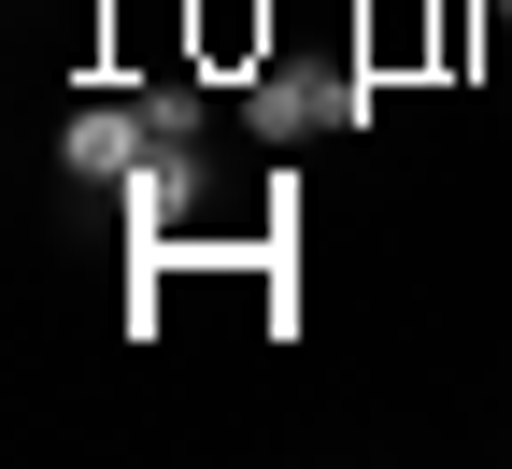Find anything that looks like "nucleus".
Returning a JSON list of instances; mask_svg holds the SVG:
<instances>
[{"label":"nucleus","mask_w":512,"mask_h":469,"mask_svg":"<svg viewBox=\"0 0 512 469\" xmlns=\"http://www.w3.org/2000/svg\"><path fill=\"white\" fill-rule=\"evenodd\" d=\"M185 214H200V157H185V128H157L128 171V228H185Z\"/></svg>","instance_id":"1"},{"label":"nucleus","mask_w":512,"mask_h":469,"mask_svg":"<svg viewBox=\"0 0 512 469\" xmlns=\"http://www.w3.org/2000/svg\"><path fill=\"white\" fill-rule=\"evenodd\" d=\"M143 143H157V114H114V100H100V114H72V128H57V157H72L86 185H128V171H143Z\"/></svg>","instance_id":"2"},{"label":"nucleus","mask_w":512,"mask_h":469,"mask_svg":"<svg viewBox=\"0 0 512 469\" xmlns=\"http://www.w3.org/2000/svg\"><path fill=\"white\" fill-rule=\"evenodd\" d=\"M328 114H342L328 86H256V128H328Z\"/></svg>","instance_id":"3"}]
</instances>
